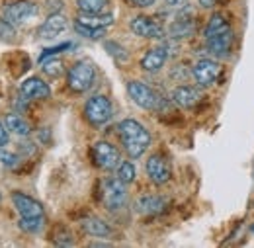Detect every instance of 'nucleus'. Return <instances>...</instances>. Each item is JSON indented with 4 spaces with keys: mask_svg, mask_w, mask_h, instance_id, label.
Returning a JSON list of instances; mask_svg holds the SVG:
<instances>
[{
    "mask_svg": "<svg viewBox=\"0 0 254 248\" xmlns=\"http://www.w3.org/2000/svg\"><path fill=\"white\" fill-rule=\"evenodd\" d=\"M118 135L120 141L124 145V151L129 158H139L147 153V149L151 147V133L147 131V127L139 124L137 120H124L118 125Z\"/></svg>",
    "mask_w": 254,
    "mask_h": 248,
    "instance_id": "obj_1",
    "label": "nucleus"
},
{
    "mask_svg": "<svg viewBox=\"0 0 254 248\" xmlns=\"http://www.w3.org/2000/svg\"><path fill=\"white\" fill-rule=\"evenodd\" d=\"M127 94L129 98L143 110H149V112H164L168 108L166 100L160 98L159 94L155 92L151 86L139 82V80H129L127 82Z\"/></svg>",
    "mask_w": 254,
    "mask_h": 248,
    "instance_id": "obj_2",
    "label": "nucleus"
},
{
    "mask_svg": "<svg viewBox=\"0 0 254 248\" xmlns=\"http://www.w3.org/2000/svg\"><path fill=\"white\" fill-rule=\"evenodd\" d=\"M96 82V66L90 61L74 62L66 72V86L74 94L88 92Z\"/></svg>",
    "mask_w": 254,
    "mask_h": 248,
    "instance_id": "obj_3",
    "label": "nucleus"
},
{
    "mask_svg": "<svg viewBox=\"0 0 254 248\" xmlns=\"http://www.w3.org/2000/svg\"><path fill=\"white\" fill-rule=\"evenodd\" d=\"M112 116H114V106H112L108 96L96 94V96H90L86 100V104H84V120L92 127H96V129L104 127L112 120Z\"/></svg>",
    "mask_w": 254,
    "mask_h": 248,
    "instance_id": "obj_4",
    "label": "nucleus"
},
{
    "mask_svg": "<svg viewBox=\"0 0 254 248\" xmlns=\"http://www.w3.org/2000/svg\"><path fill=\"white\" fill-rule=\"evenodd\" d=\"M127 184H124L118 176L116 178H106L102 182V189H100V199L104 203V207L108 211H120L124 209L129 201V195H127Z\"/></svg>",
    "mask_w": 254,
    "mask_h": 248,
    "instance_id": "obj_5",
    "label": "nucleus"
},
{
    "mask_svg": "<svg viewBox=\"0 0 254 248\" xmlns=\"http://www.w3.org/2000/svg\"><path fill=\"white\" fill-rule=\"evenodd\" d=\"M37 14H39V6L32 0H16V2L2 6V18L6 22H10L12 26L26 24L32 18H35Z\"/></svg>",
    "mask_w": 254,
    "mask_h": 248,
    "instance_id": "obj_6",
    "label": "nucleus"
},
{
    "mask_svg": "<svg viewBox=\"0 0 254 248\" xmlns=\"http://www.w3.org/2000/svg\"><path fill=\"white\" fill-rule=\"evenodd\" d=\"M221 72H223V66L213 57L197 59V61L193 62V66H191V76L197 82V86H201V88L213 86L219 80Z\"/></svg>",
    "mask_w": 254,
    "mask_h": 248,
    "instance_id": "obj_7",
    "label": "nucleus"
},
{
    "mask_svg": "<svg viewBox=\"0 0 254 248\" xmlns=\"http://www.w3.org/2000/svg\"><path fill=\"white\" fill-rule=\"evenodd\" d=\"M90 156H92V162L100 170H116L120 164H122V156L120 151L108 143V141H96L90 149Z\"/></svg>",
    "mask_w": 254,
    "mask_h": 248,
    "instance_id": "obj_8",
    "label": "nucleus"
},
{
    "mask_svg": "<svg viewBox=\"0 0 254 248\" xmlns=\"http://www.w3.org/2000/svg\"><path fill=\"white\" fill-rule=\"evenodd\" d=\"M145 170H147V176L153 184L157 186H164L166 182H170L172 178V168H170V162L168 158L160 153H155L147 158V164H145Z\"/></svg>",
    "mask_w": 254,
    "mask_h": 248,
    "instance_id": "obj_9",
    "label": "nucleus"
},
{
    "mask_svg": "<svg viewBox=\"0 0 254 248\" xmlns=\"http://www.w3.org/2000/svg\"><path fill=\"white\" fill-rule=\"evenodd\" d=\"M129 28L135 35L145 37V39H164V35H166V30L162 28V24L151 16H135L129 22Z\"/></svg>",
    "mask_w": 254,
    "mask_h": 248,
    "instance_id": "obj_10",
    "label": "nucleus"
},
{
    "mask_svg": "<svg viewBox=\"0 0 254 248\" xmlns=\"http://www.w3.org/2000/svg\"><path fill=\"white\" fill-rule=\"evenodd\" d=\"M12 203L16 207V211L20 213V219H45L43 205L33 199L32 195L22 193V191H12Z\"/></svg>",
    "mask_w": 254,
    "mask_h": 248,
    "instance_id": "obj_11",
    "label": "nucleus"
},
{
    "mask_svg": "<svg viewBox=\"0 0 254 248\" xmlns=\"http://www.w3.org/2000/svg\"><path fill=\"white\" fill-rule=\"evenodd\" d=\"M233 45H235V33H233V30L223 31V33L211 37V39H205V47H207L209 55L215 57V59L229 57L231 51H233Z\"/></svg>",
    "mask_w": 254,
    "mask_h": 248,
    "instance_id": "obj_12",
    "label": "nucleus"
},
{
    "mask_svg": "<svg viewBox=\"0 0 254 248\" xmlns=\"http://www.w3.org/2000/svg\"><path fill=\"white\" fill-rule=\"evenodd\" d=\"M166 197L162 195H157V193H145L141 197H137L135 201V209L145 215V217H157L160 215L164 209H166Z\"/></svg>",
    "mask_w": 254,
    "mask_h": 248,
    "instance_id": "obj_13",
    "label": "nucleus"
},
{
    "mask_svg": "<svg viewBox=\"0 0 254 248\" xmlns=\"http://www.w3.org/2000/svg\"><path fill=\"white\" fill-rule=\"evenodd\" d=\"M66 26H68V22H66V18H64L63 14H61V12H53V14H49V16L45 18V22L37 28V35L43 37V39H53V37L61 35V33L66 30Z\"/></svg>",
    "mask_w": 254,
    "mask_h": 248,
    "instance_id": "obj_14",
    "label": "nucleus"
},
{
    "mask_svg": "<svg viewBox=\"0 0 254 248\" xmlns=\"http://www.w3.org/2000/svg\"><path fill=\"white\" fill-rule=\"evenodd\" d=\"M172 102L182 110H191L201 102V92L195 86H176L172 90Z\"/></svg>",
    "mask_w": 254,
    "mask_h": 248,
    "instance_id": "obj_15",
    "label": "nucleus"
},
{
    "mask_svg": "<svg viewBox=\"0 0 254 248\" xmlns=\"http://www.w3.org/2000/svg\"><path fill=\"white\" fill-rule=\"evenodd\" d=\"M20 94L26 96L28 100H47L51 96V88L45 80L32 76V78H28L20 84Z\"/></svg>",
    "mask_w": 254,
    "mask_h": 248,
    "instance_id": "obj_16",
    "label": "nucleus"
},
{
    "mask_svg": "<svg viewBox=\"0 0 254 248\" xmlns=\"http://www.w3.org/2000/svg\"><path fill=\"white\" fill-rule=\"evenodd\" d=\"M168 61V49L164 45L160 47H153L151 51H147L141 59V68L145 72H159L160 68Z\"/></svg>",
    "mask_w": 254,
    "mask_h": 248,
    "instance_id": "obj_17",
    "label": "nucleus"
},
{
    "mask_svg": "<svg viewBox=\"0 0 254 248\" xmlns=\"http://www.w3.org/2000/svg\"><path fill=\"white\" fill-rule=\"evenodd\" d=\"M82 229H84L86 235H90L94 239H114V235H116V231L106 221H102L98 217L84 219L82 221Z\"/></svg>",
    "mask_w": 254,
    "mask_h": 248,
    "instance_id": "obj_18",
    "label": "nucleus"
},
{
    "mask_svg": "<svg viewBox=\"0 0 254 248\" xmlns=\"http://www.w3.org/2000/svg\"><path fill=\"white\" fill-rule=\"evenodd\" d=\"M4 124H6L10 133H14V135H18V137H28V135L32 133L30 122H28L26 118H22L20 114H8V116L4 118Z\"/></svg>",
    "mask_w": 254,
    "mask_h": 248,
    "instance_id": "obj_19",
    "label": "nucleus"
},
{
    "mask_svg": "<svg viewBox=\"0 0 254 248\" xmlns=\"http://www.w3.org/2000/svg\"><path fill=\"white\" fill-rule=\"evenodd\" d=\"M227 30H231L229 18L225 14H213L209 18V22L205 24V28H203V37L205 39H211V37H215V35H219V33H223V31Z\"/></svg>",
    "mask_w": 254,
    "mask_h": 248,
    "instance_id": "obj_20",
    "label": "nucleus"
},
{
    "mask_svg": "<svg viewBox=\"0 0 254 248\" xmlns=\"http://www.w3.org/2000/svg\"><path fill=\"white\" fill-rule=\"evenodd\" d=\"M170 35L176 37V39H182V37H190L191 33L195 31V20L191 16H180L178 20L172 22L170 26Z\"/></svg>",
    "mask_w": 254,
    "mask_h": 248,
    "instance_id": "obj_21",
    "label": "nucleus"
},
{
    "mask_svg": "<svg viewBox=\"0 0 254 248\" xmlns=\"http://www.w3.org/2000/svg\"><path fill=\"white\" fill-rule=\"evenodd\" d=\"M76 22L86 24L90 28H108V26L114 24V16L110 12H104V14H80L76 18Z\"/></svg>",
    "mask_w": 254,
    "mask_h": 248,
    "instance_id": "obj_22",
    "label": "nucleus"
},
{
    "mask_svg": "<svg viewBox=\"0 0 254 248\" xmlns=\"http://www.w3.org/2000/svg\"><path fill=\"white\" fill-rule=\"evenodd\" d=\"M80 14H104L108 10V0H76Z\"/></svg>",
    "mask_w": 254,
    "mask_h": 248,
    "instance_id": "obj_23",
    "label": "nucleus"
},
{
    "mask_svg": "<svg viewBox=\"0 0 254 248\" xmlns=\"http://www.w3.org/2000/svg\"><path fill=\"white\" fill-rule=\"evenodd\" d=\"M118 178H120L124 184L135 182V178H137V168H135V164H133L131 160H126V162H122V164L118 166Z\"/></svg>",
    "mask_w": 254,
    "mask_h": 248,
    "instance_id": "obj_24",
    "label": "nucleus"
},
{
    "mask_svg": "<svg viewBox=\"0 0 254 248\" xmlns=\"http://www.w3.org/2000/svg\"><path fill=\"white\" fill-rule=\"evenodd\" d=\"M43 72L47 74V76H51V78H59L61 74L64 72V64L63 61H59V59H43Z\"/></svg>",
    "mask_w": 254,
    "mask_h": 248,
    "instance_id": "obj_25",
    "label": "nucleus"
},
{
    "mask_svg": "<svg viewBox=\"0 0 254 248\" xmlns=\"http://www.w3.org/2000/svg\"><path fill=\"white\" fill-rule=\"evenodd\" d=\"M74 30H76V33H80L82 37H86V39H100L106 33V28H90V26L80 24L76 20H74Z\"/></svg>",
    "mask_w": 254,
    "mask_h": 248,
    "instance_id": "obj_26",
    "label": "nucleus"
},
{
    "mask_svg": "<svg viewBox=\"0 0 254 248\" xmlns=\"http://www.w3.org/2000/svg\"><path fill=\"white\" fill-rule=\"evenodd\" d=\"M20 229L28 235H37L45 227V219H20Z\"/></svg>",
    "mask_w": 254,
    "mask_h": 248,
    "instance_id": "obj_27",
    "label": "nucleus"
},
{
    "mask_svg": "<svg viewBox=\"0 0 254 248\" xmlns=\"http://www.w3.org/2000/svg\"><path fill=\"white\" fill-rule=\"evenodd\" d=\"M51 241L57 245V247H72L74 245V239H72V235L63 229V227H59V229H55V233H51Z\"/></svg>",
    "mask_w": 254,
    "mask_h": 248,
    "instance_id": "obj_28",
    "label": "nucleus"
},
{
    "mask_svg": "<svg viewBox=\"0 0 254 248\" xmlns=\"http://www.w3.org/2000/svg\"><path fill=\"white\" fill-rule=\"evenodd\" d=\"M104 47L108 49V53H110V55H112V57H114L116 61L124 62V61H127V57H129V55H127L126 49H124L122 45L114 43V41H106V43H104Z\"/></svg>",
    "mask_w": 254,
    "mask_h": 248,
    "instance_id": "obj_29",
    "label": "nucleus"
},
{
    "mask_svg": "<svg viewBox=\"0 0 254 248\" xmlns=\"http://www.w3.org/2000/svg\"><path fill=\"white\" fill-rule=\"evenodd\" d=\"M0 162L8 168H16L22 162V156H18L16 153H10V151H4V147H2L0 149Z\"/></svg>",
    "mask_w": 254,
    "mask_h": 248,
    "instance_id": "obj_30",
    "label": "nucleus"
},
{
    "mask_svg": "<svg viewBox=\"0 0 254 248\" xmlns=\"http://www.w3.org/2000/svg\"><path fill=\"white\" fill-rule=\"evenodd\" d=\"M0 39L2 41H8L12 43L16 39V31H14V26L10 22H6L4 18H0Z\"/></svg>",
    "mask_w": 254,
    "mask_h": 248,
    "instance_id": "obj_31",
    "label": "nucleus"
},
{
    "mask_svg": "<svg viewBox=\"0 0 254 248\" xmlns=\"http://www.w3.org/2000/svg\"><path fill=\"white\" fill-rule=\"evenodd\" d=\"M8 133H10V131H8L6 124H4V122H0V149L8 145V141H10V135H8Z\"/></svg>",
    "mask_w": 254,
    "mask_h": 248,
    "instance_id": "obj_32",
    "label": "nucleus"
},
{
    "mask_svg": "<svg viewBox=\"0 0 254 248\" xmlns=\"http://www.w3.org/2000/svg\"><path fill=\"white\" fill-rule=\"evenodd\" d=\"M20 153L22 156H30L35 153V145H32V141H24V143H20Z\"/></svg>",
    "mask_w": 254,
    "mask_h": 248,
    "instance_id": "obj_33",
    "label": "nucleus"
},
{
    "mask_svg": "<svg viewBox=\"0 0 254 248\" xmlns=\"http://www.w3.org/2000/svg\"><path fill=\"white\" fill-rule=\"evenodd\" d=\"M157 0H129V4L131 6H135V8H149V6H153Z\"/></svg>",
    "mask_w": 254,
    "mask_h": 248,
    "instance_id": "obj_34",
    "label": "nucleus"
},
{
    "mask_svg": "<svg viewBox=\"0 0 254 248\" xmlns=\"http://www.w3.org/2000/svg\"><path fill=\"white\" fill-rule=\"evenodd\" d=\"M197 2H199L201 8H213L217 4V0H197Z\"/></svg>",
    "mask_w": 254,
    "mask_h": 248,
    "instance_id": "obj_35",
    "label": "nucleus"
},
{
    "mask_svg": "<svg viewBox=\"0 0 254 248\" xmlns=\"http://www.w3.org/2000/svg\"><path fill=\"white\" fill-rule=\"evenodd\" d=\"M186 0H166V4H170V6H182Z\"/></svg>",
    "mask_w": 254,
    "mask_h": 248,
    "instance_id": "obj_36",
    "label": "nucleus"
},
{
    "mask_svg": "<svg viewBox=\"0 0 254 248\" xmlns=\"http://www.w3.org/2000/svg\"><path fill=\"white\" fill-rule=\"evenodd\" d=\"M217 2H221V4H223V2H225V0H217Z\"/></svg>",
    "mask_w": 254,
    "mask_h": 248,
    "instance_id": "obj_37",
    "label": "nucleus"
},
{
    "mask_svg": "<svg viewBox=\"0 0 254 248\" xmlns=\"http://www.w3.org/2000/svg\"><path fill=\"white\" fill-rule=\"evenodd\" d=\"M251 229H253V233H254V225H253V227H251Z\"/></svg>",
    "mask_w": 254,
    "mask_h": 248,
    "instance_id": "obj_38",
    "label": "nucleus"
},
{
    "mask_svg": "<svg viewBox=\"0 0 254 248\" xmlns=\"http://www.w3.org/2000/svg\"><path fill=\"white\" fill-rule=\"evenodd\" d=\"M0 201H2V195H0Z\"/></svg>",
    "mask_w": 254,
    "mask_h": 248,
    "instance_id": "obj_39",
    "label": "nucleus"
}]
</instances>
